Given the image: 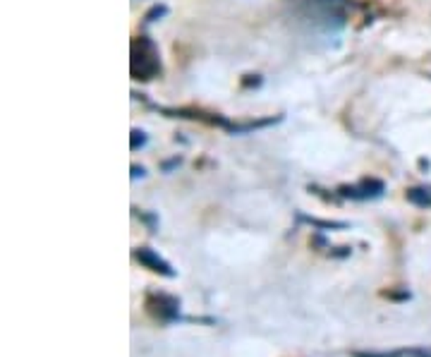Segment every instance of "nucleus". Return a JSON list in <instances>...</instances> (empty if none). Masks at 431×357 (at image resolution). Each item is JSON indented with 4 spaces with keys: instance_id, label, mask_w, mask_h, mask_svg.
I'll use <instances>...</instances> for the list:
<instances>
[{
    "instance_id": "nucleus-1",
    "label": "nucleus",
    "mask_w": 431,
    "mask_h": 357,
    "mask_svg": "<svg viewBox=\"0 0 431 357\" xmlns=\"http://www.w3.org/2000/svg\"><path fill=\"white\" fill-rule=\"evenodd\" d=\"M144 307H147V312L153 319L166 321V324L168 321H175L180 316V300L168 295V292H149Z\"/></svg>"
},
{
    "instance_id": "nucleus-3",
    "label": "nucleus",
    "mask_w": 431,
    "mask_h": 357,
    "mask_svg": "<svg viewBox=\"0 0 431 357\" xmlns=\"http://www.w3.org/2000/svg\"><path fill=\"white\" fill-rule=\"evenodd\" d=\"M381 192H384V185H381L379 180H369V183L360 185V187L343 189V194H345V197H352V199H371V197H379Z\"/></svg>"
},
{
    "instance_id": "nucleus-2",
    "label": "nucleus",
    "mask_w": 431,
    "mask_h": 357,
    "mask_svg": "<svg viewBox=\"0 0 431 357\" xmlns=\"http://www.w3.org/2000/svg\"><path fill=\"white\" fill-rule=\"evenodd\" d=\"M134 257H137V262L142 264V266H147L149 271L161 273V276H168V278L175 276V271H173V268H171V264H168L166 259L158 257V254L153 252V249H149V247H139L137 252H134Z\"/></svg>"
},
{
    "instance_id": "nucleus-5",
    "label": "nucleus",
    "mask_w": 431,
    "mask_h": 357,
    "mask_svg": "<svg viewBox=\"0 0 431 357\" xmlns=\"http://www.w3.org/2000/svg\"><path fill=\"white\" fill-rule=\"evenodd\" d=\"M408 199L417 207H429L431 209V187H412L408 189Z\"/></svg>"
},
{
    "instance_id": "nucleus-4",
    "label": "nucleus",
    "mask_w": 431,
    "mask_h": 357,
    "mask_svg": "<svg viewBox=\"0 0 431 357\" xmlns=\"http://www.w3.org/2000/svg\"><path fill=\"white\" fill-rule=\"evenodd\" d=\"M352 357H431V348H398L391 353H352Z\"/></svg>"
}]
</instances>
